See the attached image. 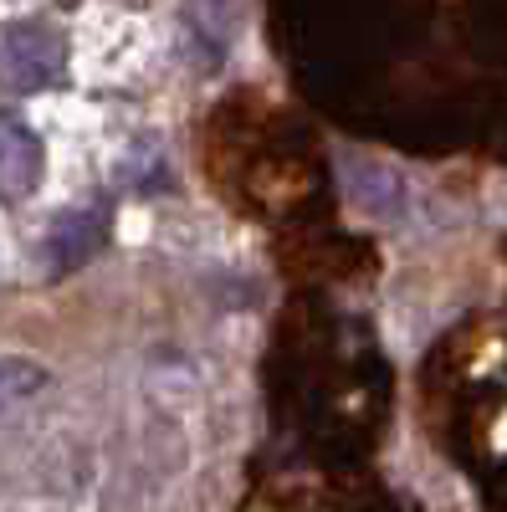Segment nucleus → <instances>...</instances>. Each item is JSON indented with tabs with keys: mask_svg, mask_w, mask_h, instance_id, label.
<instances>
[{
	"mask_svg": "<svg viewBox=\"0 0 507 512\" xmlns=\"http://www.w3.org/2000/svg\"><path fill=\"white\" fill-rule=\"evenodd\" d=\"M41 169H47V149L31 134V123L0 113V200L36 195Z\"/></svg>",
	"mask_w": 507,
	"mask_h": 512,
	"instance_id": "f03ea898",
	"label": "nucleus"
},
{
	"mask_svg": "<svg viewBox=\"0 0 507 512\" xmlns=\"http://www.w3.org/2000/svg\"><path fill=\"white\" fill-rule=\"evenodd\" d=\"M57 72H62V41L52 26L21 21L0 31V77L11 88H47Z\"/></svg>",
	"mask_w": 507,
	"mask_h": 512,
	"instance_id": "f257e3e1",
	"label": "nucleus"
},
{
	"mask_svg": "<svg viewBox=\"0 0 507 512\" xmlns=\"http://www.w3.org/2000/svg\"><path fill=\"white\" fill-rule=\"evenodd\" d=\"M41 384H47V369L36 359H21V354H0V415L16 410L21 400H31Z\"/></svg>",
	"mask_w": 507,
	"mask_h": 512,
	"instance_id": "20e7f679",
	"label": "nucleus"
},
{
	"mask_svg": "<svg viewBox=\"0 0 507 512\" xmlns=\"http://www.w3.org/2000/svg\"><path fill=\"white\" fill-rule=\"evenodd\" d=\"M103 241V221L98 216H62L57 231H52V256L62 267H77L88 251H98Z\"/></svg>",
	"mask_w": 507,
	"mask_h": 512,
	"instance_id": "7ed1b4c3",
	"label": "nucleus"
},
{
	"mask_svg": "<svg viewBox=\"0 0 507 512\" xmlns=\"http://www.w3.org/2000/svg\"><path fill=\"white\" fill-rule=\"evenodd\" d=\"M236 11H241V0H190V21L216 41V47H226L236 36Z\"/></svg>",
	"mask_w": 507,
	"mask_h": 512,
	"instance_id": "39448f33",
	"label": "nucleus"
}]
</instances>
